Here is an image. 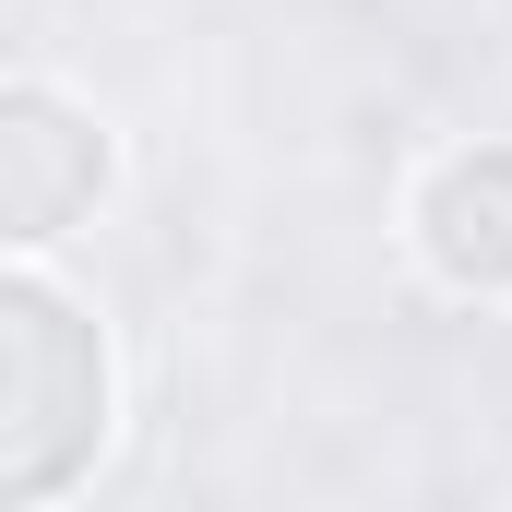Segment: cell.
Instances as JSON below:
<instances>
[{
	"label": "cell",
	"instance_id": "6da1fadb",
	"mask_svg": "<svg viewBox=\"0 0 512 512\" xmlns=\"http://www.w3.org/2000/svg\"><path fill=\"white\" fill-rule=\"evenodd\" d=\"M0 393H12V417H0V489L12 501H48L72 477V453L108 429V370H96L84 322L48 286H12L0 298Z\"/></svg>",
	"mask_w": 512,
	"mask_h": 512
},
{
	"label": "cell",
	"instance_id": "7a4b0ae2",
	"mask_svg": "<svg viewBox=\"0 0 512 512\" xmlns=\"http://www.w3.org/2000/svg\"><path fill=\"white\" fill-rule=\"evenodd\" d=\"M0 155H12V239H60L72 203H96V179H108L96 131L72 120L60 96H36V84L0 108Z\"/></svg>",
	"mask_w": 512,
	"mask_h": 512
},
{
	"label": "cell",
	"instance_id": "3957f363",
	"mask_svg": "<svg viewBox=\"0 0 512 512\" xmlns=\"http://www.w3.org/2000/svg\"><path fill=\"white\" fill-rule=\"evenodd\" d=\"M429 262L453 286H512V155H465L429 191Z\"/></svg>",
	"mask_w": 512,
	"mask_h": 512
}]
</instances>
